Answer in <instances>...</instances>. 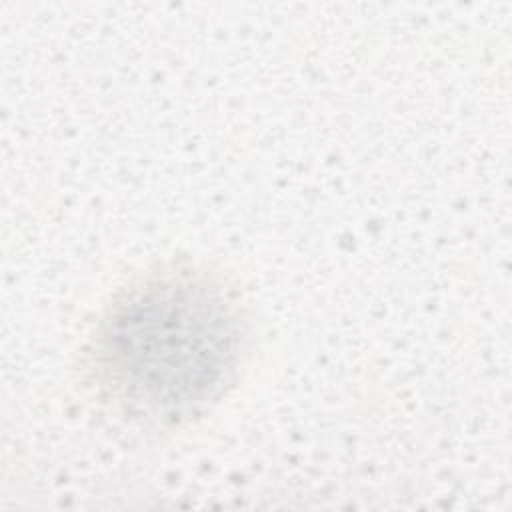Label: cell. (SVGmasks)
I'll use <instances>...</instances> for the list:
<instances>
[{"label":"cell","instance_id":"cell-1","mask_svg":"<svg viewBox=\"0 0 512 512\" xmlns=\"http://www.w3.org/2000/svg\"><path fill=\"white\" fill-rule=\"evenodd\" d=\"M248 344V320L220 282L194 270L158 272L106 308L90 352L92 372L124 414L178 424L234 386Z\"/></svg>","mask_w":512,"mask_h":512}]
</instances>
